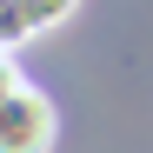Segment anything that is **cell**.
<instances>
[{"label": "cell", "instance_id": "6da1fadb", "mask_svg": "<svg viewBox=\"0 0 153 153\" xmlns=\"http://www.w3.org/2000/svg\"><path fill=\"white\" fill-rule=\"evenodd\" d=\"M53 133H60V120L40 87H13L0 100V153H47Z\"/></svg>", "mask_w": 153, "mask_h": 153}, {"label": "cell", "instance_id": "7a4b0ae2", "mask_svg": "<svg viewBox=\"0 0 153 153\" xmlns=\"http://www.w3.org/2000/svg\"><path fill=\"white\" fill-rule=\"evenodd\" d=\"M27 7V20H33V33H47V27H60V20L80 7V0H20Z\"/></svg>", "mask_w": 153, "mask_h": 153}, {"label": "cell", "instance_id": "3957f363", "mask_svg": "<svg viewBox=\"0 0 153 153\" xmlns=\"http://www.w3.org/2000/svg\"><path fill=\"white\" fill-rule=\"evenodd\" d=\"M13 87H27V80H20V67H13V53H0V100H7Z\"/></svg>", "mask_w": 153, "mask_h": 153}]
</instances>
